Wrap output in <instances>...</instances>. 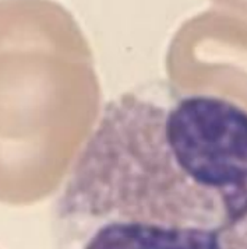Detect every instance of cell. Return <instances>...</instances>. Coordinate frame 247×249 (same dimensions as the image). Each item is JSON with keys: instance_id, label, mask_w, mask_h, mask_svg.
Listing matches in <instances>:
<instances>
[{"instance_id": "obj_1", "label": "cell", "mask_w": 247, "mask_h": 249, "mask_svg": "<svg viewBox=\"0 0 247 249\" xmlns=\"http://www.w3.org/2000/svg\"><path fill=\"white\" fill-rule=\"evenodd\" d=\"M55 232L57 249H247V107L168 81L109 100Z\"/></svg>"}, {"instance_id": "obj_2", "label": "cell", "mask_w": 247, "mask_h": 249, "mask_svg": "<svg viewBox=\"0 0 247 249\" xmlns=\"http://www.w3.org/2000/svg\"><path fill=\"white\" fill-rule=\"evenodd\" d=\"M218 1H224V3H228V4H233L239 9H243V10H247V0H218Z\"/></svg>"}]
</instances>
